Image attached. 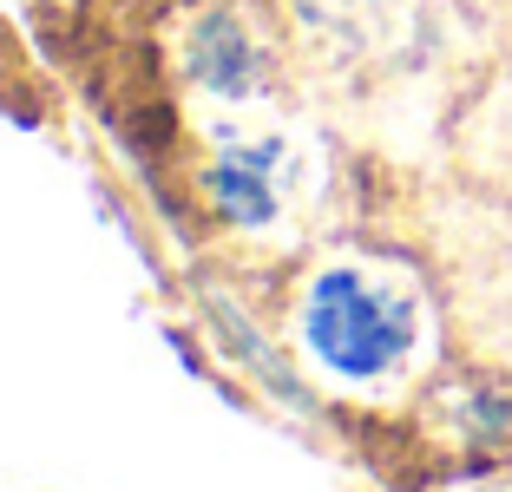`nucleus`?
Masks as SVG:
<instances>
[{
  "label": "nucleus",
  "instance_id": "1",
  "mask_svg": "<svg viewBox=\"0 0 512 492\" xmlns=\"http://www.w3.org/2000/svg\"><path fill=\"white\" fill-rule=\"evenodd\" d=\"M421 342V302L388 269L329 263L302 289V348L335 381H388Z\"/></svg>",
  "mask_w": 512,
  "mask_h": 492
},
{
  "label": "nucleus",
  "instance_id": "4",
  "mask_svg": "<svg viewBox=\"0 0 512 492\" xmlns=\"http://www.w3.org/2000/svg\"><path fill=\"white\" fill-rule=\"evenodd\" d=\"M499 492H512V486H499Z\"/></svg>",
  "mask_w": 512,
  "mask_h": 492
},
{
  "label": "nucleus",
  "instance_id": "2",
  "mask_svg": "<svg viewBox=\"0 0 512 492\" xmlns=\"http://www.w3.org/2000/svg\"><path fill=\"white\" fill-rule=\"evenodd\" d=\"M296 171H302V158L283 132H243V125H230L204 151V197H211V210L224 224L263 230L289 210Z\"/></svg>",
  "mask_w": 512,
  "mask_h": 492
},
{
  "label": "nucleus",
  "instance_id": "3",
  "mask_svg": "<svg viewBox=\"0 0 512 492\" xmlns=\"http://www.w3.org/2000/svg\"><path fill=\"white\" fill-rule=\"evenodd\" d=\"M184 79L204 99H224V105L263 99L276 79V46L263 33V20L243 14V7H204L184 27Z\"/></svg>",
  "mask_w": 512,
  "mask_h": 492
}]
</instances>
